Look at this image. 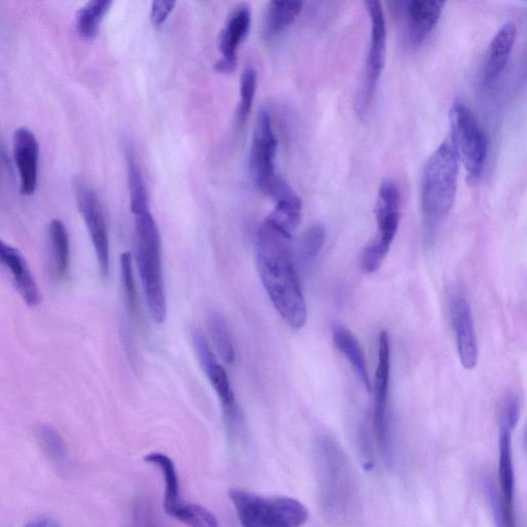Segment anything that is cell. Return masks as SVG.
Masks as SVG:
<instances>
[{"label":"cell","instance_id":"obj_1","mask_svg":"<svg viewBox=\"0 0 527 527\" xmlns=\"http://www.w3.org/2000/svg\"><path fill=\"white\" fill-rule=\"evenodd\" d=\"M291 239L264 221L257 235L256 257L263 286L275 309L291 328L300 330L307 322V306Z\"/></svg>","mask_w":527,"mask_h":527},{"label":"cell","instance_id":"obj_2","mask_svg":"<svg viewBox=\"0 0 527 527\" xmlns=\"http://www.w3.org/2000/svg\"><path fill=\"white\" fill-rule=\"evenodd\" d=\"M321 502L330 519H353L358 507V490L353 472L339 443L329 435L316 441Z\"/></svg>","mask_w":527,"mask_h":527},{"label":"cell","instance_id":"obj_3","mask_svg":"<svg viewBox=\"0 0 527 527\" xmlns=\"http://www.w3.org/2000/svg\"><path fill=\"white\" fill-rule=\"evenodd\" d=\"M460 160L453 146L442 144L429 158L421 184V210L431 238L450 214L458 193Z\"/></svg>","mask_w":527,"mask_h":527},{"label":"cell","instance_id":"obj_4","mask_svg":"<svg viewBox=\"0 0 527 527\" xmlns=\"http://www.w3.org/2000/svg\"><path fill=\"white\" fill-rule=\"evenodd\" d=\"M137 236V266L142 279L147 305L152 319L164 323L167 313L164 289L161 238L151 212L135 216Z\"/></svg>","mask_w":527,"mask_h":527},{"label":"cell","instance_id":"obj_5","mask_svg":"<svg viewBox=\"0 0 527 527\" xmlns=\"http://www.w3.org/2000/svg\"><path fill=\"white\" fill-rule=\"evenodd\" d=\"M229 497L243 527H301L309 517L307 508L292 498L267 499L240 489H232Z\"/></svg>","mask_w":527,"mask_h":527},{"label":"cell","instance_id":"obj_6","mask_svg":"<svg viewBox=\"0 0 527 527\" xmlns=\"http://www.w3.org/2000/svg\"><path fill=\"white\" fill-rule=\"evenodd\" d=\"M401 205L400 187L394 180H385L379 188L375 208L378 236L364 250L361 259L365 273L378 271L388 256L400 227Z\"/></svg>","mask_w":527,"mask_h":527},{"label":"cell","instance_id":"obj_7","mask_svg":"<svg viewBox=\"0 0 527 527\" xmlns=\"http://www.w3.org/2000/svg\"><path fill=\"white\" fill-rule=\"evenodd\" d=\"M452 146L470 178L481 177L487 158V138L468 105L456 100L449 113Z\"/></svg>","mask_w":527,"mask_h":527},{"label":"cell","instance_id":"obj_8","mask_svg":"<svg viewBox=\"0 0 527 527\" xmlns=\"http://www.w3.org/2000/svg\"><path fill=\"white\" fill-rule=\"evenodd\" d=\"M391 366L390 336L382 331L378 338V362L374 385H372V392L374 393L373 427L378 448L386 461H390L393 454L389 420Z\"/></svg>","mask_w":527,"mask_h":527},{"label":"cell","instance_id":"obj_9","mask_svg":"<svg viewBox=\"0 0 527 527\" xmlns=\"http://www.w3.org/2000/svg\"><path fill=\"white\" fill-rule=\"evenodd\" d=\"M277 138L270 111L263 107L257 116L250 150V172L254 185L269 195L279 177L275 170Z\"/></svg>","mask_w":527,"mask_h":527},{"label":"cell","instance_id":"obj_10","mask_svg":"<svg viewBox=\"0 0 527 527\" xmlns=\"http://www.w3.org/2000/svg\"><path fill=\"white\" fill-rule=\"evenodd\" d=\"M371 20V40L366 61L365 79L358 101L357 113L363 116L375 95L378 82L383 72L386 56V25L382 5L375 0L365 3Z\"/></svg>","mask_w":527,"mask_h":527},{"label":"cell","instance_id":"obj_11","mask_svg":"<svg viewBox=\"0 0 527 527\" xmlns=\"http://www.w3.org/2000/svg\"><path fill=\"white\" fill-rule=\"evenodd\" d=\"M75 189L80 212L93 242L100 275L107 277L110 272V239L100 201L93 188L83 180L76 182Z\"/></svg>","mask_w":527,"mask_h":527},{"label":"cell","instance_id":"obj_12","mask_svg":"<svg viewBox=\"0 0 527 527\" xmlns=\"http://www.w3.org/2000/svg\"><path fill=\"white\" fill-rule=\"evenodd\" d=\"M449 311L461 364L472 370L478 363V341L471 305L460 288L449 291Z\"/></svg>","mask_w":527,"mask_h":527},{"label":"cell","instance_id":"obj_13","mask_svg":"<svg viewBox=\"0 0 527 527\" xmlns=\"http://www.w3.org/2000/svg\"><path fill=\"white\" fill-rule=\"evenodd\" d=\"M512 430L501 423L499 441V495L497 520L499 527H516L515 474L512 456Z\"/></svg>","mask_w":527,"mask_h":527},{"label":"cell","instance_id":"obj_14","mask_svg":"<svg viewBox=\"0 0 527 527\" xmlns=\"http://www.w3.org/2000/svg\"><path fill=\"white\" fill-rule=\"evenodd\" d=\"M252 15L247 5H241L230 15L220 35L221 59L216 64L217 72L231 74L237 65V51L247 39Z\"/></svg>","mask_w":527,"mask_h":527},{"label":"cell","instance_id":"obj_15","mask_svg":"<svg viewBox=\"0 0 527 527\" xmlns=\"http://www.w3.org/2000/svg\"><path fill=\"white\" fill-rule=\"evenodd\" d=\"M405 21V31L408 43L412 47L423 44L428 35L437 25L445 6L443 2H413L397 3Z\"/></svg>","mask_w":527,"mask_h":527},{"label":"cell","instance_id":"obj_16","mask_svg":"<svg viewBox=\"0 0 527 527\" xmlns=\"http://www.w3.org/2000/svg\"><path fill=\"white\" fill-rule=\"evenodd\" d=\"M14 157L20 175L21 193L30 196L38 187L40 145L33 132L25 127L15 132Z\"/></svg>","mask_w":527,"mask_h":527},{"label":"cell","instance_id":"obj_17","mask_svg":"<svg viewBox=\"0 0 527 527\" xmlns=\"http://www.w3.org/2000/svg\"><path fill=\"white\" fill-rule=\"evenodd\" d=\"M0 264L8 269L13 277L16 289L30 307L41 303V293L26 259L10 244L0 239Z\"/></svg>","mask_w":527,"mask_h":527},{"label":"cell","instance_id":"obj_18","mask_svg":"<svg viewBox=\"0 0 527 527\" xmlns=\"http://www.w3.org/2000/svg\"><path fill=\"white\" fill-rule=\"evenodd\" d=\"M517 29L514 23H506L496 34L488 48L484 69V80L487 83L496 81L509 61L515 45Z\"/></svg>","mask_w":527,"mask_h":527},{"label":"cell","instance_id":"obj_19","mask_svg":"<svg viewBox=\"0 0 527 527\" xmlns=\"http://www.w3.org/2000/svg\"><path fill=\"white\" fill-rule=\"evenodd\" d=\"M332 339L335 347L348 361L351 368H353L364 389L367 393H372L368 364L357 337L347 328L341 325H335L332 330Z\"/></svg>","mask_w":527,"mask_h":527},{"label":"cell","instance_id":"obj_20","mask_svg":"<svg viewBox=\"0 0 527 527\" xmlns=\"http://www.w3.org/2000/svg\"><path fill=\"white\" fill-rule=\"evenodd\" d=\"M148 464L154 465L160 469L165 482L164 510L173 517L183 506L181 500L180 479L177 469L167 455L160 452H152L145 458Z\"/></svg>","mask_w":527,"mask_h":527},{"label":"cell","instance_id":"obj_21","mask_svg":"<svg viewBox=\"0 0 527 527\" xmlns=\"http://www.w3.org/2000/svg\"><path fill=\"white\" fill-rule=\"evenodd\" d=\"M126 162L128 174V187L130 194L131 212L135 216L150 212L149 194L146 183L140 170L135 153L131 146L126 147Z\"/></svg>","mask_w":527,"mask_h":527},{"label":"cell","instance_id":"obj_22","mask_svg":"<svg viewBox=\"0 0 527 527\" xmlns=\"http://www.w3.org/2000/svg\"><path fill=\"white\" fill-rule=\"evenodd\" d=\"M49 237L53 274L57 281H62L68 273L70 264L69 237L63 222L52 221Z\"/></svg>","mask_w":527,"mask_h":527},{"label":"cell","instance_id":"obj_23","mask_svg":"<svg viewBox=\"0 0 527 527\" xmlns=\"http://www.w3.org/2000/svg\"><path fill=\"white\" fill-rule=\"evenodd\" d=\"M303 8L301 2H272L269 4L265 32L268 38H274L276 35L288 29L297 19Z\"/></svg>","mask_w":527,"mask_h":527},{"label":"cell","instance_id":"obj_24","mask_svg":"<svg viewBox=\"0 0 527 527\" xmlns=\"http://www.w3.org/2000/svg\"><path fill=\"white\" fill-rule=\"evenodd\" d=\"M112 5L109 0H92L80 9L76 17V27L81 37L88 40L97 37L100 25Z\"/></svg>","mask_w":527,"mask_h":527},{"label":"cell","instance_id":"obj_25","mask_svg":"<svg viewBox=\"0 0 527 527\" xmlns=\"http://www.w3.org/2000/svg\"><path fill=\"white\" fill-rule=\"evenodd\" d=\"M207 326L222 360L227 365H231L235 360V349L223 314L216 309H210L207 315Z\"/></svg>","mask_w":527,"mask_h":527},{"label":"cell","instance_id":"obj_26","mask_svg":"<svg viewBox=\"0 0 527 527\" xmlns=\"http://www.w3.org/2000/svg\"><path fill=\"white\" fill-rule=\"evenodd\" d=\"M37 435L49 460L57 469L65 470L68 464V455L61 435L49 425H41L37 430Z\"/></svg>","mask_w":527,"mask_h":527},{"label":"cell","instance_id":"obj_27","mask_svg":"<svg viewBox=\"0 0 527 527\" xmlns=\"http://www.w3.org/2000/svg\"><path fill=\"white\" fill-rule=\"evenodd\" d=\"M258 73L253 65L244 68L240 77V100L238 120L241 124L248 120L257 93Z\"/></svg>","mask_w":527,"mask_h":527},{"label":"cell","instance_id":"obj_28","mask_svg":"<svg viewBox=\"0 0 527 527\" xmlns=\"http://www.w3.org/2000/svg\"><path fill=\"white\" fill-rule=\"evenodd\" d=\"M326 229L322 225L310 227L298 243V257L303 265H310L318 258L326 242Z\"/></svg>","mask_w":527,"mask_h":527},{"label":"cell","instance_id":"obj_29","mask_svg":"<svg viewBox=\"0 0 527 527\" xmlns=\"http://www.w3.org/2000/svg\"><path fill=\"white\" fill-rule=\"evenodd\" d=\"M173 518L190 527H219L217 517L212 512L195 504H185Z\"/></svg>","mask_w":527,"mask_h":527},{"label":"cell","instance_id":"obj_30","mask_svg":"<svg viewBox=\"0 0 527 527\" xmlns=\"http://www.w3.org/2000/svg\"><path fill=\"white\" fill-rule=\"evenodd\" d=\"M121 267L127 306L129 310L134 313L137 310V295L133 276L132 257L130 253H124L121 256Z\"/></svg>","mask_w":527,"mask_h":527},{"label":"cell","instance_id":"obj_31","mask_svg":"<svg viewBox=\"0 0 527 527\" xmlns=\"http://www.w3.org/2000/svg\"><path fill=\"white\" fill-rule=\"evenodd\" d=\"M193 343L195 353L204 371L207 370L210 366H213L218 363L212 349H210L208 345L207 340L199 330H195L193 332Z\"/></svg>","mask_w":527,"mask_h":527},{"label":"cell","instance_id":"obj_32","mask_svg":"<svg viewBox=\"0 0 527 527\" xmlns=\"http://www.w3.org/2000/svg\"><path fill=\"white\" fill-rule=\"evenodd\" d=\"M520 415V404L516 397L510 396L504 405L501 423L508 426L512 431L516 428Z\"/></svg>","mask_w":527,"mask_h":527},{"label":"cell","instance_id":"obj_33","mask_svg":"<svg viewBox=\"0 0 527 527\" xmlns=\"http://www.w3.org/2000/svg\"><path fill=\"white\" fill-rule=\"evenodd\" d=\"M174 2H166V0H157L154 2L151 9V21L155 26L163 25L175 7Z\"/></svg>","mask_w":527,"mask_h":527},{"label":"cell","instance_id":"obj_34","mask_svg":"<svg viewBox=\"0 0 527 527\" xmlns=\"http://www.w3.org/2000/svg\"><path fill=\"white\" fill-rule=\"evenodd\" d=\"M130 527H160L156 522L151 509L143 504H138L134 510L133 523Z\"/></svg>","mask_w":527,"mask_h":527},{"label":"cell","instance_id":"obj_35","mask_svg":"<svg viewBox=\"0 0 527 527\" xmlns=\"http://www.w3.org/2000/svg\"><path fill=\"white\" fill-rule=\"evenodd\" d=\"M24 527H61L58 522L50 518H40L30 521Z\"/></svg>","mask_w":527,"mask_h":527}]
</instances>
